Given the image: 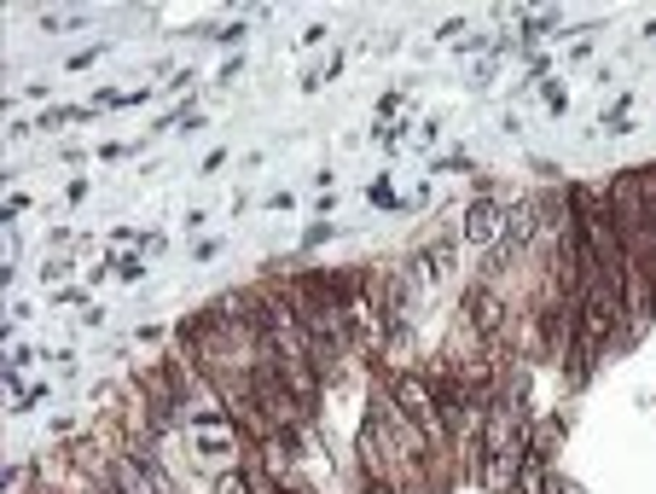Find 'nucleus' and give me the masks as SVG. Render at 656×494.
Wrapping results in <instances>:
<instances>
[{
	"label": "nucleus",
	"instance_id": "nucleus-1",
	"mask_svg": "<svg viewBox=\"0 0 656 494\" xmlns=\"http://www.w3.org/2000/svg\"><path fill=\"white\" fill-rule=\"evenodd\" d=\"M395 401H401V413L413 419V424H424L430 437H447V424H442V408H436V390L424 385V378H395Z\"/></svg>",
	"mask_w": 656,
	"mask_h": 494
},
{
	"label": "nucleus",
	"instance_id": "nucleus-2",
	"mask_svg": "<svg viewBox=\"0 0 656 494\" xmlns=\"http://www.w3.org/2000/svg\"><path fill=\"white\" fill-rule=\"evenodd\" d=\"M105 483H110V494H157V483H151V471H146V460H140V454L110 460Z\"/></svg>",
	"mask_w": 656,
	"mask_h": 494
},
{
	"label": "nucleus",
	"instance_id": "nucleus-3",
	"mask_svg": "<svg viewBox=\"0 0 656 494\" xmlns=\"http://www.w3.org/2000/svg\"><path fill=\"white\" fill-rule=\"evenodd\" d=\"M465 233L470 239H494L500 233V204H494V198H477V204L465 210Z\"/></svg>",
	"mask_w": 656,
	"mask_h": 494
},
{
	"label": "nucleus",
	"instance_id": "nucleus-4",
	"mask_svg": "<svg viewBox=\"0 0 656 494\" xmlns=\"http://www.w3.org/2000/svg\"><path fill=\"white\" fill-rule=\"evenodd\" d=\"M470 308H477V326H483V332H500V320H506L500 308H506V303L494 297V291H470Z\"/></svg>",
	"mask_w": 656,
	"mask_h": 494
},
{
	"label": "nucleus",
	"instance_id": "nucleus-5",
	"mask_svg": "<svg viewBox=\"0 0 656 494\" xmlns=\"http://www.w3.org/2000/svg\"><path fill=\"white\" fill-rule=\"evenodd\" d=\"M215 494H251V477H244V471H228V477L215 483Z\"/></svg>",
	"mask_w": 656,
	"mask_h": 494
},
{
	"label": "nucleus",
	"instance_id": "nucleus-6",
	"mask_svg": "<svg viewBox=\"0 0 656 494\" xmlns=\"http://www.w3.org/2000/svg\"><path fill=\"white\" fill-rule=\"evenodd\" d=\"M372 494H390V488H372Z\"/></svg>",
	"mask_w": 656,
	"mask_h": 494
}]
</instances>
